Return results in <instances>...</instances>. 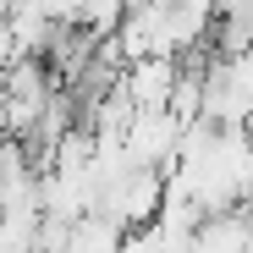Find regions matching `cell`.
I'll return each instance as SVG.
<instances>
[{
    "label": "cell",
    "mask_w": 253,
    "mask_h": 253,
    "mask_svg": "<svg viewBox=\"0 0 253 253\" xmlns=\"http://www.w3.org/2000/svg\"><path fill=\"white\" fill-rule=\"evenodd\" d=\"M160 209H165V171H138V165H132L116 187L99 193V209H94V215L116 220L121 231H143V226L160 220Z\"/></svg>",
    "instance_id": "6da1fadb"
},
{
    "label": "cell",
    "mask_w": 253,
    "mask_h": 253,
    "mask_svg": "<svg viewBox=\"0 0 253 253\" xmlns=\"http://www.w3.org/2000/svg\"><path fill=\"white\" fill-rule=\"evenodd\" d=\"M176 138H182V121L171 110H138L132 126L121 132V149L138 171H171L176 165Z\"/></svg>",
    "instance_id": "7a4b0ae2"
},
{
    "label": "cell",
    "mask_w": 253,
    "mask_h": 253,
    "mask_svg": "<svg viewBox=\"0 0 253 253\" xmlns=\"http://www.w3.org/2000/svg\"><path fill=\"white\" fill-rule=\"evenodd\" d=\"M171 83H176V61L149 55V61H132V66H126L121 88H126V99H132V110H165Z\"/></svg>",
    "instance_id": "3957f363"
},
{
    "label": "cell",
    "mask_w": 253,
    "mask_h": 253,
    "mask_svg": "<svg viewBox=\"0 0 253 253\" xmlns=\"http://www.w3.org/2000/svg\"><path fill=\"white\" fill-rule=\"evenodd\" d=\"M121 17H126V0H77V17H72V28L94 33V39H116Z\"/></svg>",
    "instance_id": "277c9868"
},
{
    "label": "cell",
    "mask_w": 253,
    "mask_h": 253,
    "mask_svg": "<svg viewBox=\"0 0 253 253\" xmlns=\"http://www.w3.org/2000/svg\"><path fill=\"white\" fill-rule=\"evenodd\" d=\"M28 6L39 17H50L55 28H72V17H77V0H28Z\"/></svg>",
    "instance_id": "5b68a950"
},
{
    "label": "cell",
    "mask_w": 253,
    "mask_h": 253,
    "mask_svg": "<svg viewBox=\"0 0 253 253\" xmlns=\"http://www.w3.org/2000/svg\"><path fill=\"white\" fill-rule=\"evenodd\" d=\"M11 6H17V0H0V22H6V17H11Z\"/></svg>",
    "instance_id": "8992f818"
},
{
    "label": "cell",
    "mask_w": 253,
    "mask_h": 253,
    "mask_svg": "<svg viewBox=\"0 0 253 253\" xmlns=\"http://www.w3.org/2000/svg\"><path fill=\"white\" fill-rule=\"evenodd\" d=\"M138 6H149V0H126V11H138Z\"/></svg>",
    "instance_id": "52a82bcc"
}]
</instances>
